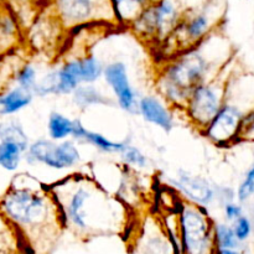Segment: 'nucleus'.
Segmentation results:
<instances>
[{
  "mask_svg": "<svg viewBox=\"0 0 254 254\" xmlns=\"http://www.w3.org/2000/svg\"><path fill=\"white\" fill-rule=\"evenodd\" d=\"M61 212L64 230L77 237L123 235L129 207L87 174H71L49 186Z\"/></svg>",
  "mask_w": 254,
  "mask_h": 254,
  "instance_id": "1",
  "label": "nucleus"
},
{
  "mask_svg": "<svg viewBox=\"0 0 254 254\" xmlns=\"http://www.w3.org/2000/svg\"><path fill=\"white\" fill-rule=\"evenodd\" d=\"M0 215L16 230L30 254H49L64 230L50 188L30 174H19L0 197Z\"/></svg>",
  "mask_w": 254,
  "mask_h": 254,
  "instance_id": "2",
  "label": "nucleus"
},
{
  "mask_svg": "<svg viewBox=\"0 0 254 254\" xmlns=\"http://www.w3.org/2000/svg\"><path fill=\"white\" fill-rule=\"evenodd\" d=\"M232 60V46L218 27L198 45L164 61L156 77L158 94L183 111L191 91L217 76Z\"/></svg>",
  "mask_w": 254,
  "mask_h": 254,
  "instance_id": "3",
  "label": "nucleus"
},
{
  "mask_svg": "<svg viewBox=\"0 0 254 254\" xmlns=\"http://www.w3.org/2000/svg\"><path fill=\"white\" fill-rule=\"evenodd\" d=\"M223 14L216 2L188 7L174 31L159 45L164 60H169L206 39L220 27Z\"/></svg>",
  "mask_w": 254,
  "mask_h": 254,
  "instance_id": "4",
  "label": "nucleus"
},
{
  "mask_svg": "<svg viewBox=\"0 0 254 254\" xmlns=\"http://www.w3.org/2000/svg\"><path fill=\"white\" fill-rule=\"evenodd\" d=\"M179 240L181 254H216L213 235L215 221L207 207L181 200L178 208Z\"/></svg>",
  "mask_w": 254,
  "mask_h": 254,
  "instance_id": "5",
  "label": "nucleus"
},
{
  "mask_svg": "<svg viewBox=\"0 0 254 254\" xmlns=\"http://www.w3.org/2000/svg\"><path fill=\"white\" fill-rule=\"evenodd\" d=\"M186 10L185 0L149 2L128 29L144 42L159 46L178 26Z\"/></svg>",
  "mask_w": 254,
  "mask_h": 254,
  "instance_id": "6",
  "label": "nucleus"
},
{
  "mask_svg": "<svg viewBox=\"0 0 254 254\" xmlns=\"http://www.w3.org/2000/svg\"><path fill=\"white\" fill-rule=\"evenodd\" d=\"M220 72L216 77L205 83L198 84L191 91L189 98L184 106L183 112L189 123L202 133L211 119L216 116L226 99V87L233 68L230 64Z\"/></svg>",
  "mask_w": 254,
  "mask_h": 254,
  "instance_id": "7",
  "label": "nucleus"
},
{
  "mask_svg": "<svg viewBox=\"0 0 254 254\" xmlns=\"http://www.w3.org/2000/svg\"><path fill=\"white\" fill-rule=\"evenodd\" d=\"M45 5L67 32L93 24L118 27L111 0H45Z\"/></svg>",
  "mask_w": 254,
  "mask_h": 254,
  "instance_id": "8",
  "label": "nucleus"
},
{
  "mask_svg": "<svg viewBox=\"0 0 254 254\" xmlns=\"http://www.w3.org/2000/svg\"><path fill=\"white\" fill-rule=\"evenodd\" d=\"M78 143L73 139L55 141L40 138L30 141L25 150L24 161L30 166L41 165L54 171H67L78 166L82 161Z\"/></svg>",
  "mask_w": 254,
  "mask_h": 254,
  "instance_id": "9",
  "label": "nucleus"
},
{
  "mask_svg": "<svg viewBox=\"0 0 254 254\" xmlns=\"http://www.w3.org/2000/svg\"><path fill=\"white\" fill-rule=\"evenodd\" d=\"M247 112L232 102L225 101L220 111L202 130V135L218 148H227L241 141L243 121Z\"/></svg>",
  "mask_w": 254,
  "mask_h": 254,
  "instance_id": "10",
  "label": "nucleus"
},
{
  "mask_svg": "<svg viewBox=\"0 0 254 254\" xmlns=\"http://www.w3.org/2000/svg\"><path fill=\"white\" fill-rule=\"evenodd\" d=\"M79 84H82V79L78 59L77 56L66 57L59 66L39 77L32 93L39 98L71 96Z\"/></svg>",
  "mask_w": 254,
  "mask_h": 254,
  "instance_id": "11",
  "label": "nucleus"
},
{
  "mask_svg": "<svg viewBox=\"0 0 254 254\" xmlns=\"http://www.w3.org/2000/svg\"><path fill=\"white\" fill-rule=\"evenodd\" d=\"M102 78L113 93L117 106L126 113L138 116L139 94L131 84L126 62L116 60L104 64Z\"/></svg>",
  "mask_w": 254,
  "mask_h": 254,
  "instance_id": "12",
  "label": "nucleus"
},
{
  "mask_svg": "<svg viewBox=\"0 0 254 254\" xmlns=\"http://www.w3.org/2000/svg\"><path fill=\"white\" fill-rule=\"evenodd\" d=\"M170 189L195 205L210 207L216 202V185L201 175L180 169L168 179Z\"/></svg>",
  "mask_w": 254,
  "mask_h": 254,
  "instance_id": "13",
  "label": "nucleus"
},
{
  "mask_svg": "<svg viewBox=\"0 0 254 254\" xmlns=\"http://www.w3.org/2000/svg\"><path fill=\"white\" fill-rule=\"evenodd\" d=\"M138 116H140L144 122L166 133L175 128V109L169 106L159 94H145L139 97Z\"/></svg>",
  "mask_w": 254,
  "mask_h": 254,
  "instance_id": "14",
  "label": "nucleus"
},
{
  "mask_svg": "<svg viewBox=\"0 0 254 254\" xmlns=\"http://www.w3.org/2000/svg\"><path fill=\"white\" fill-rule=\"evenodd\" d=\"M237 104L246 112L254 108V74L236 73L233 69L226 87V99Z\"/></svg>",
  "mask_w": 254,
  "mask_h": 254,
  "instance_id": "15",
  "label": "nucleus"
},
{
  "mask_svg": "<svg viewBox=\"0 0 254 254\" xmlns=\"http://www.w3.org/2000/svg\"><path fill=\"white\" fill-rule=\"evenodd\" d=\"M24 40V31L5 0H0V56L12 52Z\"/></svg>",
  "mask_w": 254,
  "mask_h": 254,
  "instance_id": "16",
  "label": "nucleus"
},
{
  "mask_svg": "<svg viewBox=\"0 0 254 254\" xmlns=\"http://www.w3.org/2000/svg\"><path fill=\"white\" fill-rule=\"evenodd\" d=\"M35 96L21 87L12 86L0 91V117H14L30 106Z\"/></svg>",
  "mask_w": 254,
  "mask_h": 254,
  "instance_id": "17",
  "label": "nucleus"
},
{
  "mask_svg": "<svg viewBox=\"0 0 254 254\" xmlns=\"http://www.w3.org/2000/svg\"><path fill=\"white\" fill-rule=\"evenodd\" d=\"M72 103L79 111H86L92 107L101 106H113L116 102L112 101L107 94H104L96 83H83L79 84L73 93L71 94Z\"/></svg>",
  "mask_w": 254,
  "mask_h": 254,
  "instance_id": "18",
  "label": "nucleus"
},
{
  "mask_svg": "<svg viewBox=\"0 0 254 254\" xmlns=\"http://www.w3.org/2000/svg\"><path fill=\"white\" fill-rule=\"evenodd\" d=\"M148 4V0H111L112 10L118 27L128 29L129 25Z\"/></svg>",
  "mask_w": 254,
  "mask_h": 254,
  "instance_id": "19",
  "label": "nucleus"
},
{
  "mask_svg": "<svg viewBox=\"0 0 254 254\" xmlns=\"http://www.w3.org/2000/svg\"><path fill=\"white\" fill-rule=\"evenodd\" d=\"M47 135L51 140L62 141L72 138L73 131V119L59 111L50 113L47 118Z\"/></svg>",
  "mask_w": 254,
  "mask_h": 254,
  "instance_id": "20",
  "label": "nucleus"
},
{
  "mask_svg": "<svg viewBox=\"0 0 254 254\" xmlns=\"http://www.w3.org/2000/svg\"><path fill=\"white\" fill-rule=\"evenodd\" d=\"M2 140L19 144L25 150L31 141L21 122L14 117H6L0 121V141Z\"/></svg>",
  "mask_w": 254,
  "mask_h": 254,
  "instance_id": "21",
  "label": "nucleus"
},
{
  "mask_svg": "<svg viewBox=\"0 0 254 254\" xmlns=\"http://www.w3.org/2000/svg\"><path fill=\"white\" fill-rule=\"evenodd\" d=\"M153 230L146 232L145 238L143 242V253L144 254H176L173 247L170 238L165 230H161L159 226V230L156 231V225H153Z\"/></svg>",
  "mask_w": 254,
  "mask_h": 254,
  "instance_id": "22",
  "label": "nucleus"
},
{
  "mask_svg": "<svg viewBox=\"0 0 254 254\" xmlns=\"http://www.w3.org/2000/svg\"><path fill=\"white\" fill-rule=\"evenodd\" d=\"M25 149L12 141H0V169L6 173H16L24 161Z\"/></svg>",
  "mask_w": 254,
  "mask_h": 254,
  "instance_id": "23",
  "label": "nucleus"
},
{
  "mask_svg": "<svg viewBox=\"0 0 254 254\" xmlns=\"http://www.w3.org/2000/svg\"><path fill=\"white\" fill-rule=\"evenodd\" d=\"M79 143L88 144V145L93 146L94 149H97V150L103 154H118L121 149L123 148L126 140L114 141L109 139L108 136L104 135V134L99 133V131L89 130L87 128Z\"/></svg>",
  "mask_w": 254,
  "mask_h": 254,
  "instance_id": "24",
  "label": "nucleus"
},
{
  "mask_svg": "<svg viewBox=\"0 0 254 254\" xmlns=\"http://www.w3.org/2000/svg\"><path fill=\"white\" fill-rule=\"evenodd\" d=\"M118 155L123 165L131 170H144L149 166V158L146 156V154L140 148L133 145L127 140Z\"/></svg>",
  "mask_w": 254,
  "mask_h": 254,
  "instance_id": "25",
  "label": "nucleus"
},
{
  "mask_svg": "<svg viewBox=\"0 0 254 254\" xmlns=\"http://www.w3.org/2000/svg\"><path fill=\"white\" fill-rule=\"evenodd\" d=\"M213 235L217 250H237L241 243L233 232L232 225L226 221L215 222L213 225Z\"/></svg>",
  "mask_w": 254,
  "mask_h": 254,
  "instance_id": "26",
  "label": "nucleus"
},
{
  "mask_svg": "<svg viewBox=\"0 0 254 254\" xmlns=\"http://www.w3.org/2000/svg\"><path fill=\"white\" fill-rule=\"evenodd\" d=\"M37 79H39V72H37L35 64H32L29 61H25L21 62L15 71L14 77H12V83L15 86L26 89V91L32 92L34 87L36 86Z\"/></svg>",
  "mask_w": 254,
  "mask_h": 254,
  "instance_id": "27",
  "label": "nucleus"
},
{
  "mask_svg": "<svg viewBox=\"0 0 254 254\" xmlns=\"http://www.w3.org/2000/svg\"><path fill=\"white\" fill-rule=\"evenodd\" d=\"M254 197V163L246 170L242 181L236 190V200L241 203H247Z\"/></svg>",
  "mask_w": 254,
  "mask_h": 254,
  "instance_id": "28",
  "label": "nucleus"
},
{
  "mask_svg": "<svg viewBox=\"0 0 254 254\" xmlns=\"http://www.w3.org/2000/svg\"><path fill=\"white\" fill-rule=\"evenodd\" d=\"M231 225H232L233 232H235L236 237L240 241V243H243L250 240L251 235L253 232V223L251 218L248 217V215L245 213V215L238 217L236 221H233Z\"/></svg>",
  "mask_w": 254,
  "mask_h": 254,
  "instance_id": "29",
  "label": "nucleus"
},
{
  "mask_svg": "<svg viewBox=\"0 0 254 254\" xmlns=\"http://www.w3.org/2000/svg\"><path fill=\"white\" fill-rule=\"evenodd\" d=\"M222 210L225 221L228 223H232L233 221H236L238 217H241V216L246 213L245 205L238 202L237 200L225 203V205L222 206Z\"/></svg>",
  "mask_w": 254,
  "mask_h": 254,
  "instance_id": "30",
  "label": "nucleus"
},
{
  "mask_svg": "<svg viewBox=\"0 0 254 254\" xmlns=\"http://www.w3.org/2000/svg\"><path fill=\"white\" fill-rule=\"evenodd\" d=\"M236 200V190L230 186H217L216 185V202L220 203L222 207L225 203Z\"/></svg>",
  "mask_w": 254,
  "mask_h": 254,
  "instance_id": "31",
  "label": "nucleus"
},
{
  "mask_svg": "<svg viewBox=\"0 0 254 254\" xmlns=\"http://www.w3.org/2000/svg\"><path fill=\"white\" fill-rule=\"evenodd\" d=\"M252 139H254V108L245 116L242 134H241V140H252Z\"/></svg>",
  "mask_w": 254,
  "mask_h": 254,
  "instance_id": "32",
  "label": "nucleus"
},
{
  "mask_svg": "<svg viewBox=\"0 0 254 254\" xmlns=\"http://www.w3.org/2000/svg\"><path fill=\"white\" fill-rule=\"evenodd\" d=\"M216 254H245V253L238 251L237 248V250H217Z\"/></svg>",
  "mask_w": 254,
  "mask_h": 254,
  "instance_id": "33",
  "label": "nucleus"
},
{
  "mask_svg": "<svg viewBox=\"0 0 254 254\" xmlns=\"http://www.w3.org/2000/svg\"><path fill=\"white\" fill-rule=\"evenodd\" d=\"M149 2H155V1H158V0H148Z\"/></svg>",
  "mask_w": 254,
  "mask_h": 254,
  "instance_id": "34",
  "label": "nucleus"
},
{
  "mask_svg": "<svg viewBox=\"0 0 254 254\" xmlns=\"http://www.w3.org/2000/svg\"><path fill=\"white\" fill-rule=\"evenodd\" d=\"M40 1H41V0H40Z\"/></svg>",
  "mask_w": 254,
  "mask_h": 254,
  "instance_id": "35",
  "label": "nucleus"
}]
</instances>
